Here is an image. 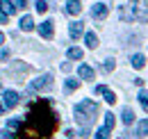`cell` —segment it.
I'll list each match as a JSON object with an SVG mask.
<instances>
[{"label": "cell", "instance_id": "ac0fdd59", "mask_svg": "<svg viewBox=\"0 0 148 139\" xmlns=\"http://www.w3.org/2000/svg\"><path fill=\"white\" fill-rule=\"evenodd\" d=\"M84 41H87V46H89V48H96V46H98V36L93 34V32H89V34L84 36Z\"/></svg>", "mask_w": 148, "mask_h": 139}, {"label": "cell", "instance_id": "d4e9b609", "mask_svg": "<svg viewBox=\"0 0 148 139\" xmlns=\"http://www.w3.org/2000/svg\"><path fill=\"white\" fill-rule=\"evenodd\" d=\"M0 139H16V135L7 128V130H2V132H0Z\"/></svg>", "mask_w": 148, "mask_h": 139}, {"label": "cell", "instance_id": "484cf974", "mask_svg": "<svg viewBox=\"0 0 148 139\" xmlns=\"http://www.w3.org/2000/svg\"><path fill=\"white\" fill-rule=\"evenodd\" d=\"M21 125H23V123L16 121V119H12V121L7 123V128H9V130H21Z\"/></svg>", "mask_w": 148, "mask_h": 139}, {"label": "cell", "instance_id": "603a6c76", "mask_svg": "<svg viewBox=\"0 0 148 139\" xmlns=\"http://www.w3.org/2000/svg\"><path fill=\"white\" fill-rule=\"evenodd\" d=\"M107 137H110V130H107V128L103 125V128H100V130L96 132V139H107Z\"/></svg>", "mask_w": 148, "mask_h": 139}, {"label": "cell", "instance_id": "5bb4252c", "mask_svg": "<svg viewBox=\"0 0 148 139\" xmlns=\"http://www.w3.org/2000/svg\"><path fill=\"white\" fill-rule=\"evenodd\" d=\"M137 135H139V137L148 135V119H144V121H139V123H137Z\"/></svg>", "mask_w": 148, "mask_h": 139}, {"label": "cell", "instance_id": "e0dca14e", "mask_svg": "<svg viewBox=\"0 0 148 139\" xmlns=\"http://www.w3.org/2000/svg\"><path fill=\"white\" fill-rule=\"evenodd\" d=\"M77 87H80V80H66V85H64V91H66V94H71V91H75Z\"/></svg>", "mask_w": 148, "mask_h": 139}, {"label": "cell", "instance_id": "4dcf8cb0", "mask_svg": "<svg viewBox=\"0 0 148 139\" xmlns=\"http://www.w3.org/2000/svg\"><path fill=\"white\" fill-rule=\"evenodd\" d=\"M130 2H137V0H130Z\"/></svg>", "mask_w": 148, "mask_h": 139}, {"label": "cell", "instance_id": "4fadbf2b", "mask_svg": "<svg viewBox=\"0 0 148 139\" xmlns=\"http://www.w3.org/2000/svg\"><path fill=\"white\" fill-rule=\"evenodd\" d=\"M0 9H2V14H7V16H12V14H16L18 9L14 7V2H2L0 5Z\"/></svg>", "mask_w": 148, "mask_h": 139}, {"label": "cell", "instance_id": "ffe728a7", "mask_svg": "<svg viewBox=\"0 0 148 139\" xmlns=\"http://www.w3.org/2000/svg\"><path fill=\"white\" fill-rule=\"evenodd\" d=\"M69 59H82V50L80 48H69Z\"/></svg>", "mask_w": 148, "mask_h": 139}, {"label": "cell", "instance_id": "ba28073f", "mask_svg": "<svg viewBox=\"0 0 148 139\" xmlns=\"http://www.w3.org/2000/svg\"><path fill=\"white\" fill-rule=\"evenodd\" d=\"M134 16H137V21H141V23H148V5L146 2H141L139 7H134Z\"/></svg>", "mask_w": 148, "mask_h": 139}, {"label": "cell", "instance_id": "f546056e", "mask_svg": "<svg viewBox=\"0 0 148 139\" xmlns=\"http://www.w3.org/2000/svg\"><path fill=\"white\" fill-rule=\"evenodd\" d=\"M2 112H5V105H2V103H0V114H2Z\"/></svg>", "mask_w": 148, "mask_h": 139}, {"label": "cell", "instance_id": "3957f363", "mask_svg": "<svg viewBox=\"0 0 148 139\" xmlns=\"http://www.w3.org/2000/svg\"><path fill=\"white\" fill-rule=\"evenodd\" d=\"M53 87V75H41L39 80H34L30 85V91H43V89H50Z\"/></svg>", "mask_w": 148, "mask_h": 139}, {"label": "cell", "instance_id": "8992f818", "mask_svg": "<svg viewBox=\"0 0 148 139\" xmlns=\"http://www.w3.org/2000/svg\"><path fill=\"white\" fill-rule=\"evenodd\" d=\"M39 34L43 36V39H53V34H55V28H53V21H43V23L39 25Z\"/></svg>", "mask_w": 148, "mask_h": 139}, {"label": "cell", "instance_id": "2e32d148", "mask_svg": "<svg viewBox=\"0 0 148 139\" xmlns=\"http://www.w3.org/2000/svg\"><path fill=\"white\" fill-rule=\"evenodd\" d=\"M144 64H146L144 55H132V66L134 69H144Z\"/></svg>", "mask_w": 148, "mask_h": 139}, {"label": "cell", "instance_id": "30bf717a", "mask_svg": "<svg viewBox=\"0 0 148 139\" xmlns=\"http://www.w3.org/2000/svg\"><path fill=\"white\" fill-rule=\"evenodd\" d=\"M66 12H69V14H73V16H77V14L82 12L80 0H66Z\"/></svg>", "mask_w": 148, "mask_h": 139}, {"label": "cell", "instance_id": "83f0119b", "mask_svg": "<svg viewBox=\"0 0 148 139\" xmlns=\"http://www.w3.org/2000/svg\"><path fill=\"white\" fill-rule=\"evenodd\" d=\"M2 23H7V14H0V25Z\"/></svg>", "mask_w": 148, "mask_h": 139}, {"label": "cell", "instance_id": "52a82bcc", "mask_svg": "<svg viewBox=\"0 0 148 139\" xmlns=\"http://www.w3.org/2000/svg\"><path fill=\"white\" fill-rule=\"evenodd\" d=\"M2 100H5V107H7V109H12V107L18 105V94H16V91H5Z\"/></svg>", "mask_w": 148, "mask_h": 139}, {"label": "cell", "instance_id": "4316f807", "mask_svg": "<svg viewBox=\"0 0 148 139\" xmlns=\"http://www.w3.org/2000/svg\"><path fill=\"white\" fill-rule=\"evenodd\" d=\"M25 5H27V0H14V7L16 9H25Z\"/></svg>", "mask_w": 148, "mask_h": 139}, {"label": "cell", "instance_id": "7a4b0ae2", "mask_svg": "<svg viewBox=\"0 0 148 139\" xmlns=\"http://www.w3.org/2000/svg\"><path fill=\"white\" fill-rule=\"evenodd\" d=\"M96 116H98V105L93 100H82V103L75 105V119L82 125V137L89 135V128L96 121Z\"/></svg>", "mask_w": 148, "mask_h": 139}, {"label": "cell", "instance_id": "9a60e30c", "mask_svg": "<svg viewBox=\"0 0 148 139\" xmlns=\"http://www.w3.org/2000/svg\"><path fill=\"white\" fill-rule=\"evenodd\" d=\"M121 119H123V123H125V125H130V123L134 121V114H132V109H130V107H125V109H123Z\"/></svg>", "mask_w": 148, "mask_h": 139}, {"label": "cell", "instance_id": "277c9868", "mask_svg": "<svg viewBox=\"0 0 148 139\" xmlns=\"http://www.w3.org/2000/svg\"><path fill=\"white\" fill-rule=\"evenodd\" d=\"M107 14H110V7L105 5V2H96L91 9V16L93 18H107Z\"/></svg>", "mask_w": 148, "mask_h": 139}, {"label": "cell", "instance_id": "5b68a950", "mask_svg": "<svg viewBox=\"0 0 148 139\" xmlns=\"http://www.w3.org/2000/svg\"><path fill=\"white\" fill-rule=\"evenodd\" d=\"M96 94H100V96H103V98H105V100H107L110 105L116 103V94H114V91H110V89L105 87V85H98V87H96Z\"/></svg>", "mask_w": 148, "mask_h": 139}, {"label": "cell", "instance_id": "7c38bea8", "mask_svg": "<svg viewBox=\"0 0 148 139\" xmlns=\"http://www.w3.org/2000/svg\"><path fill=\"white\" fill-rule=\"evenodd\" d=\"M21 30H23V32L34 30V21H32V16H23V18H21Z\"/></svg>", "mask_w": 148, "mask_h": 139}, {"label": "cell", "instance_id": "44dd1931", "mask_svg": "<svg viewBox=\"0 0 148 139\" xmlns=\"http://www.w3.org/2000/svg\"><path fill=\"white\" fill-rule=\"evenodd\" d=\"M139 103L144 105V109L148 112V91H139Z\"/></svg>", "mask_w": 148, "mask_h": 139}, {"label": "cell", "instance_id": "9c48e42d", "mask_svg": "<svg viewBox=\"0 0 148 139\" xmlns=\"http://www.w3.org/2000/svg\"><path fill=\"white\" fill-rule=\"evenodd\" d=\"M77 75H80L82 80H93V69H91V66H87V64H80Z\"/></svg>", "mask_w": 148, "mask_h": 139}, {"label": "cell", "instance_id": "cb8c5ba5", "mask_svg": "<svg viewBox=\"0 0 148 139\" xmlns=\"http://www.w3.org/2000/svg\"><path fill=\"white\" fill-rule=\"evenodd\" d=\"M114 66H116V64H114V59H107V62L103 64V71H105V73H112V71H114Z\"/></svg>", "mask_w": 148, "mask_h": 139}, {"label": "cell", "instance_id": "f1b7e54d", "mask_svg": "<svg viewBox=\"0 0 148 139\" xmlns=\"http://www.w3.org/2000/svg\"><path fill=\"white\" fill-rule=\"evenodd\" d=\"M2 43H5V34L0 32V46H2Z\"/></svg>", "mask_w": 148, "mask_h": 139}, {"label": "cell", "instance_id": "8fae6325", "mask_svg": "<svg viewBox=\"0 0 148 139\" xmlns=\"http://www.w3.org/2000/svg\"><path fill=\"white\" fill-rule=\"evenodd\" d=\"M69 32H71V39H80V36H82V23H80V21H77V23H71Z\"/></svg>", "mask_w": 148, "mask_h": 139}, {"label": "cell", "instance_id": "7402d4cb", "mask_svg": "<svg viewBox=\"0 0 148 139\" xmlns=\"http://www.w3.org/2000/svg\"><path fill=\"white\" fill-rule=\"evenodd\" d=\"M37 12L39 14H46V12H48V2H46V0H39L37 2Z\"/></svg>", "mask_w": 148, "mask_h": 139}, {"label": "cell", "instance_id": "d6986e66", "mask_svg": "<svg viewBox=\"0 0 148 139\" xmlns=\"http://www.w3.org/2000/svg\"><path fill=\"white\" fill-rule=\"evenodd\" d=\"M114 123H116L114 114H112V112H107V114H105V128H107V130H112V128H114Z\"/></svg>", "mask_w": 148, "mask_h": 139}, {"label": "cell", "instance_id": "6da1fadb", "mask_svg": "<svg viewBox=\"0 0 148 139\" xmlns=\"http://www.w3.org/2000/svg\"><path fill=\"white\" fill-rule=\"evenodd\" d=\"M59 125V119L53 112L48 100H37L30 105L25 125H21V135L16 139H50Z\"/></svg>", "mask_w": 148, "mask_h": 139}, {"label": "cell", "instance_id": "1f68e13d", "mask_svg": "<svg viewBox=\"0 0 148 139\" xmlns=\"http://www.w3.org/2000/svg\"><path fill=\"white\" fill-rule=\"evenodd\" d=\"M0 5H2V2H0Z\"/></svg>", "mask_w": 148, "mask_h": 139}]
</instances>
